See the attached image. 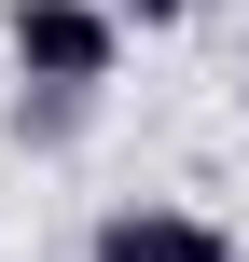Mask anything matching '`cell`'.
<instances>
[{"instance_id": "obj_1", "label": "cell", "mask_w": 249, "mask_h": 262, "mask_svg": "<svg viewBox=\"0 0 249 262\" xmlns=\"http://www.w3.org/2000/svg\"><path fill=\"white\" fill-rule=\"evenodd\" d=\"M0 41H14V83L28 97H111V69H125V28H111V0H0Z\"/></svg>"}, {"instance_id": "obj_2", "label": "cell", "mask_w": 249, "mask_h": 262, "mask_svg": "<svg viewBox=\"0 0 249 262\" xmlns=\"http://www.w3.org/2000/svg\"><path fill=\"white\" fill-rule=\"evenodd\" d=\"M83 262H236V235L208 221V207H166V193H139V207H111Z\"/></svg>"}, {"instance_id": "obj_3", "label": "cell", "mask_w": 249, "mask_h": 262, "mask_svg": "<svg viewBox=\"0 0 249 262\" xmlns=\"http://www.w3.org/2000/svg\"><path fill=\"white\" fill-rule=\"evenodd\" d=\"M69 124H83V97H14V138H28V152H55Z\"/></svg>"}, {"instance_id": "obj_4", "label": "cell", "mask_w": 249, "mask_h": 262, "mask_svg": "<svg viewBox=\"0 0 249 262\" xmlns=\"http://www.w3.org/2000/svg\"><path fill=\"white\" fill-rule=\"evenodd\" d=\"M194 0H111V28H180Z\"/></svg>"}, {"instance_id": "obj_5", "label": "cell", "mask_w": 249, "mask_h": 262, "mask_svg": "<svg viewBox=\"0 0 249 262\" xmlns=\"http://www.w3.org/2000/svg\"><path fill=\"white\" fill-rule=\"evenodd\" d=\"M236 83H249V55H236Z\"/></svg>"}]
</instances>
